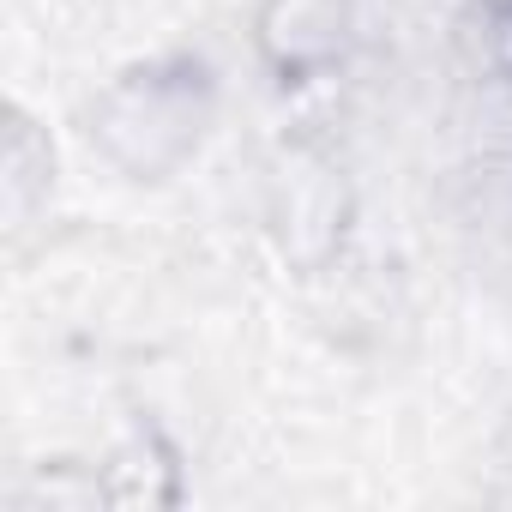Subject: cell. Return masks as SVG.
Returning a JSON list of instances; mask_svg holds the SVG:
<instances>
[{
	"label": "cell",
	"instance_id": "cell-5",
	"mask_svg": "<svg viewBox=\"0 0 512 512\" xmlns=\"http://www.w3.org/2000/svg\"><path fill=\"white\" fill-rule=\"evenodd\" d=\"M0 175H7V211L25 217L37 199H49L55 187V145L37 127V115L25 103L7 109V145H0Z\"/></svg>",
	"mask_w": 512,
	"mask_h": 512
},
{
	"label": "cell",
	"instance_id": "cell-3",
	"mask_svg": "<svg viewBox=\"0 0 512 512\" xmlns=\"http://www.w3.org/2000/svg\"><path fill=\"white\" fill-rule=\"evenodd\" d=\"M344 229H350V181H344V169L332 157H320V151H296L272 181L278 253L296 272H326L344 253Z\"/></svg>",
	"mask_w": 512,
	"mask_h": 512
},
{
	"label": "cell",
	"instance_id": "cell-1",
	"mask_svg": "<svg viewBox=\"0 0 512 512\" xmlns=\"http://www.w3.org/2000/svg\"><path fill=\"white\" fill-rule=\"evenodd\" d=\"M217 115H223L217 67L199 49H157L121 61L85 97L79 133L91 157L127 187H169L205 157Z\"/></svg>",
	"mask_w": 512,
	"mask_h": 512
},
{
	"label": "cell",
	"instance_id": "cell-2",
	"mask_svg": "<svg viewBox=\"0 0 512 512\" xmlns=\"http://www.w3.org/2000/svg\"><path fill=\"white\" fill-rule=\"evenodd\" d=\"M247 49L278 91L332 85L362 49V0H253Z\"/></svg>",
	"mask_w": 512,
	"mask_h": 512
},
{
	"label": "cell",
	"instance_id": "cell-4",
	"mask_svg": "<svg viewBox=\"0 0 512 512\" xmlns=\"http://www.w3.org/2000/svg\"><path fill=\"white\" fill-rule=\"evenodd\" d=\"M97 506H175L181 500V452L163 440V428L139 422L109 458L91 464Z\"/></svg>",
	"mask_w": 512,
	"mask_h": 512
}]
</instances>
